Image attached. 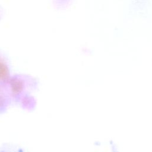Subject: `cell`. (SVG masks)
Returning a JSON list of instances; mask_svg holds the SVG:
<instances>
[{
    "mask_svg": "<svg viewBox=\"0 0 152 152\" xmlns=\"http://www.w3.org/2000/svg\"><path fill=\"white\" fill-rule=\"evenodd\" d=\"M112 152H119L117 148V146L115 144H112Z\"/></svg>",
    "mask_w": 152,
    "mask_h": 152,
    "instance_id": "cell-1",
    "label": "cell"
}]
</instances>
